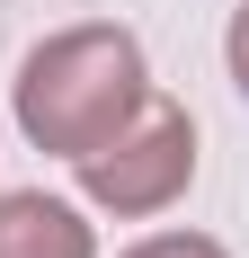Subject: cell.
<instances>
[{"label":"cell","mask_w":249,"mask_h":258,"mask_svg":"<svg viewBox=\"0 0 249 258\" xmlns=\"http://www.w3.org/2000/svg\"><path fill=\"white\" fill-rule=\"evenodd\" d=\"M143 98H151L143 45H134V27H107V18L45 36V45L18 62V89H9L18 134L36 143V152H53V160L98 152Z\"/></svg>","instance_id":"cell-1"},{"label":"cell","mask_w":249,"mask_h":258,"mask_svg":"<svg viewBox=\"0 0 249 258\" xmlns=\"http://www.w3.org/2000/svg\"><path fill=\"white\" fill-rule=\"evenodd\" d=\"M80 196L116 223H143V214H169L187 187H196V116L169 98H143L107 134L98 152H80Z\"/></svg>","instance_id":"cell-2"},{"label":"cell","mask_w":249,"mask_h":258,"mask_svg":"<svg viewBox=\"0 0 249 258\" xmlns=\"http://www.w3.org/2000/svg\"><path fill=\"white\" fill-rule=\"evenodd\" d=\"M0 258H98V223L72 196L9 187L0 196Z\"/></svg>","instance_id":"cell-3"},{"label":"cell","mask_w":249,"mask_h":258,"mask_svg":"<svg viewBox=\"0 0 249 258\" xmlns=\"http://www.w3.org/2000/svg\"><path fill=\"white\" fill-rule=\"evenodd\" d=\"M125 258H231V249L205 240V232H151V240H134Z\"/></svg>","instance_id":"cell-4"},{"label":"cell","mask_w":249,"mask_h":258,"mask_svg":"<svg viewBox=\"0 0 249 258\" xmlns=\"http://www.w3.org/2000/svg\"><path fill=\"white\" fill-rule=\"evenodd\" d=\"M223 62H231V80H240V98H249V0L231 9V36H223Z\"/></svg>","instance_id":"cell-5"}]
</instances>
